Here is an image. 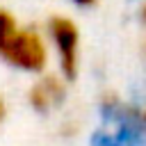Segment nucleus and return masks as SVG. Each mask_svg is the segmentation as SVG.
Returning <instances> with one entry per match:
<instances>
[{
    "mask_svg": "<svg viewBox=\"0 0 146 146\" xmlns=\"http://www.w3.org/2000/svg\"><path fill=\"white\" fill-rule=\"evenodd\" d=\"M0 62L18 73L39 75L50 68V46L43 25H34L0 7Z\"/></svg>",
    "mask_w": 146,
    "mask_h": 146,
    "instance_id": "f257e3e1",
    "label": "nucleus"
},
{
    "mask_svg": "<svg viewBox=\"0 0 146 146\" xmlns=\"http://www.w3.org/2000/svg\"><path fill=\"white\" fill-rule=\"evenodd\" d=\"M68 94V80L57 71H43L34 75L32 84L27 87V105L36 114H50L59 110Z\"/></svg>",
    "mask_w": 146,
    "mask_h": 146,
    "instance_id": "7ed1b4c3",
    "label": "nucleus"
},
{
    "mask_svg": "<svg viewBox=\"0 0 146 146\" xmlns=\"http://www.w3.org/2000/svg\"><path fill=\"white\" fill-rule=\"evenodd\" d=\"M66 5H71V7H75V9H91V7H96L100 0H64Z\"/></svg>",
    "mask_w": 146,
    "mask_h": 146,
    "instance_id": "20e7f679",
    "label": "nucleus"
},
{
    "mask_svg": "<svg viewBox=\"0 0 146 146\" xmlns=\"http://www.w3.org/2000/svg\"><path fill=\"white\" fill-rule=\"evenodd\" d=\"M5 116H7V103H5V98L0 96V123L5 121Z\"/></svg>",
    "mask_w": 146,
    "mask_h": 146,
    "instance_id": "39448f33",
    "label": "nucleus"
},
{
    "mask_svg": "<svg viewBox=\"0 0 146 146\" xmlns=\"http://www.w3.org/2000/svg\"><path fill=\"white\" fill-rule=\"evenodd\" d=\"M43 32L50 46V57L55 59L57 73L73 82L82 64V32L71 14H50L43 23Z\"/></svg>",
    "mask_w": 146,
    "mask_h": 146,
    "instance_id": "f03ea898",
    "label": "nucleus"
},
{
    "mask_svg": "<svg viewBox=\"0 0 146 146\" xmlns=\"http://www.w3.org/2000/svg\"><path fill=\"white\" fill-rule=\"evenodd\" d=\"M141 52H144V62H146V39H144V43H141Z\"/></svg>",
    "mask_w": 146,
    "mask_h": 146,
    "instance_id": "423d86ee",
    "label": "nucleus"
}]
</instances>
